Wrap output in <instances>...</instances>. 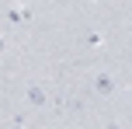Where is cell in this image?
<instances>
[{"label": "cell", "mask_w": 132, "mask_h": 129, "mask_svg": "<svg viewBox=\"0 0 132 129\" xmlns=\"http://www.w3.org/2000/svg\"><path fill=\"white\" fill-rule=\"evenodd\" d=\"M104 129H122V126H118V122H108V126H104Z\"/></svg>", "instance_id": "obj_4"}, {"label": "cell", "mask_w": 132, "mask_h": 129, "mask_svg": "<svg viewBox=\"0 0 132 129\" xmlns=\"http://www.w3.org/2000/svg\"><path fill=\"white\" fill-rule=\"evenodd\" d=\"M4 49H7V42H4V35H0V52H4Z\"/></svg>", "instance_id": "obj_5"}, {"label": "cell", "mask_w": 132, "mask_h": 129, "mask_svg": "<svg viewBox=\"0 0 132 129\" xmlns=\"http://www.w3.org/2000/svg\"><path fill=\"white\" fill-rule=\"evenodd\" d=\"M94 91H97V94H115V80H111V73H104V70H97V73H94Z\"/></svg>", "instance_id": "obj_1"}, {"label": "cell", "mask_w": 132, "mask_h": 129, "mask_svg": "<svg viewBox=\"0 0 132 129\" xmlns=\"http://www.w3.org/2000/svg\"><path fill=\"white\" fill-rule=\"evenodd\" d=\"M24 98H28V105H31V108H42V105H45V91H42L38 84H28Z\"/></svg>", "instance_id": "obj_2"}, {"label": "cell", "mask_w": 132, "mask_h": 129, "mask_svg": "<svg viewBox=\"0 0 132 129\" xmlns=\"http://www.w3.org/2000/svg\"><path fill=\"white\" fill-rule=\"evenodd\" d=\"M7 21H11V25H28V21H31V11H28V7H11V11H7Z\"/></svg>", "instance_id": "obj_3"}]
</instances>
